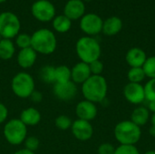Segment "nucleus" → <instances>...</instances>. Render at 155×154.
I'll return each mask as SVG.
<instances>
[{
    "label": "nucleus",
    "instance_id": "nucleus-25",
    "mask_svg": "<svg viewBox=\"0 0 155 154\" xmlns=\"http://www.w3.org/2000/svg\"><path fill=\"white\" fill-rule=\"evenodd\" d=\"M127 78L129 83L133 84H142V82L146 78L143 67H134L130 68L127 74Z\"/></svg>",
    "mask_w": 155,
    "mask_h": 154
},
{
    "label": "nucleus",
    "instance_id": "nucleus-18",
    "mask_svg": "<svg viewBox=\"0 0 155 154\" xmlns=\"http://www.w3.org/2000/svg\"><path fill=\"white\" fill-rule=\"evenodd\" d=\"M123 28V21L118 16H110L103 24L102 32L108 36H113L120 33Z\"/></svg>",
    "mask_w": 155,
    "mask_h": 154
},
{
    "label": "nucleus",
    "instance_id": "nucleus-31",
    "mask_svg": "<svg viewBox=\"0 0 155 154\" xmlns=\"http://www.w3.org/2000/svg\"><path fill=\"white\" fill-rule=\"evenodd\" d=\"M114 154H140V152L135 145H119Z\"/></svg>",
    "mask_w": 155,
    "mask_h": 154
},
{
    "label": "nucleus",
    "instance_id": "nucleus-41",
    "mask_svg": "<svg viewBox=\"0 0 155 154\" xmlns=\"http://www.w3.org/2000/svg\"><path fill=\"white\" fill-rule=\"evenodd\" d=\"M82 1H85V2H90V1H93V0H82Z\"/></svg>",
    "mask_w": 155,
    "mask_h": 154
},
{
    "label": "nucleus",
    "instance_id": "nucleus-14",
    "mask_svg": "<svg viewBox=\"0 0 155 154\" xmlns=\"http://www.w3.org/2000/svg\"><path fill=\"white\" fill-rule=\"evenodd\" d=\"M85 13V5L82 0H69L64 7V15L71 21L81 19Z\"/></svg>",
    "mask_w": 155,
    "mask_h": 154
},
{
    "label": "nucleus",
    "instance_id": "nucleus-3",
    "mask_svg": "<svg viewBox=\"0 0 155 154\" xmlns=\"http://www.w3.org/2000/svg\"><path fill=\"white\" fill-rule=\"evenodd\" d=\"M76 54L81 62L90 64L99 60L102 49L99 42L92 36H83L79 38L75 44Z\"/></svg>",
    "mask_w": 155,
    "mask_h": 154
},
{
    "label": "nucleus",
    "instance_id": "nucleus-30",
    "mask_svg": "<svg viewBox=\"0 0 155 154\" xmlns=\"http://www.w3.org/2000/svg\"><path fill=\"white\" fill-rule=\"evenodd\" d=\"M25 143V148L31 151V152H35L39 146H40V141L37 137L35 136H27L26 139L24 142Z\"/></svg>",
    "mask_w": 155,
    "mask_h": 154
},
{
    "label": "nucleus",
    "instance_id": "nucleus-24",
    "mask_svg": "<svg viewBox=\"0 0 155 154\" xmlns=\"http://www.w3.org/2000/svg\"><path fill=\"white\" fill-rule=\"evenodd\" d=\"M39 78L45 84H54V66L45 65L39 70Z\"/></svg>",
    "mask_w": 155,
    "mask_h": 154
},
{
    "label": "nucleus",
    "instance_id": "nucleus-8",
    "mask_svg": "<svg viewBox=\"0 0 155 154\" xmlns=\"http://www.w3.org/2000/svg\"><path fill=\"white\" fill-rule=\"evenodd\" d=\"M33 16L43 23L50 22L55 17V7L49 0H37L31 6Z\"/></svg>",
    "mask_w": 155,
    "mask_h": 154
},
{
    "label": "nucleus",
    "instance_id": "nucleus-36",
    "mask_svg": "<svg viewBox=\"0 0 155 154\" xmlns=\"http://www.w3.org/2000/svg\"><path fill=\"white\" fill-rule=\"evenodd\" d=\"M150 121H151V123H152V126L150 128V133H151L152 136L155 137V113H153V115L151 116Z\"/></svg>",
    "mask_w": 155,
    "mask_h": 154
},
{
    "label": "nucleus",
    "instance_id": "nucleus-38",
    "mask_svg": "<svg viewBox=\"0 0 155 154\" xmlns=\"http://www.w3.org/2000/svg\"><path fill=\"white\" fill-rule=\"evenodd\" d=\"M13 154H35V153L34 152H31V151H29V150H27V149L24 148V149H20V150L16 151L15 152H14Z\"/></svg>",
    "mask_w": 155,
    "mask_h": 154
},
{
    "label": "nucleus",
    "instance_id": "nucleus-11",
    "mask_svg": "<svg viewBox=\"0 0 155 154\" xmlns=\"http://www.w3.org/2000/svg\"><path fill=\"white\" fill-rule=\"evenodd\" d=\"M124 96L130 103L139 105L145 101L144 87L142 84L128 83L124 88Z\"/></svg>",
    "mask_w": 155,
    "mask_h": 154
},
{
    "label": "nucleus",
    "instance_id": "nucleus-15",
    "mask_svg": "<svg viewBox=\"0 0 155 154\" xmlns=\"http://www.w3.org/2000/svg\"><path fill=\"white\" fill-rule=\"evenodd\" d=\"M92 75L89 64L79 62L71 68V81L75 84H83Z\"/></svg>",
    "mask_w": 155,
    "mask_h": 154
},
{
    "label": "nucleus",
    "instance_id": "nucleus-19",
    "mask_svg": "<svg viewBox=\"0 0 155 154\" xmlns=\"http://www.w3.org/2000/svg\"><path fill=\"white\" fill-rule=\"evenodd\" d=\"M19 119L28 127L37 125L41 121V113L35 107H27L22 111Z\"/></svg>",
    "mask_w": 155,
    "mask_h": 154
},
{
    "label": "nucleus",
    "instance_id": "nucleus-12",
    "mask_svg": "<svg viewBox=\"0 0 155 154\" xmlns=\"http://www.w3.org/2000/svg\"><path fill=\"white\" fill-rule=\"evenodd\" d=\"M71 131L74 138L81 142L89 141L94 135V127L91 123L80 119L73 122Z\"/></svg>",
    "mask_w": 155,
    "mask_h": 154
},
{
    "label": "nucleus",
    "instance_id": "nucleus-2",
    "mask_svg": "<svg viewBox=\"0 0 155 154\" xmlns=\"http://www.w3.org/2000/svg\"><path fill=\"white\" fill-rule=\"evenodd\" d=\"M31 47L37 54H51L57 47L56 36L47 28L38 29L31 35Z\"/></svg>",
    "mask_w": 155,
    "mask_h": 154
},
{
    "label": "nucleus",
    "instance_id": "nucleus-39",
    "mask_svg": "<svg viewBox=\"0 0 155 154\" xmlns=\"http://www.w3.org/2000/svg\"><path fill=\"white\" fill-rule=\"evenodd\" d=\"M143 154H155V151L154 150H151V151H147L145 152Z\"/></svg>",
    "mask_w": 155,
    "mask_h": 154
},
{
    "label": "nucleus",
    "instance_id": "nucleus-4",
    "mask_svg": "<svg viewBox=\"0 0 155 154\" xmlns=\"http://www.w3.org/2000/svg\"><path fill=\"white\" fill-rule=\"evenodd\" d=\"M114 137L120 145H135L142 137L141 127L130 121H122L114 127Z\"/></svg>",
    "mask_w": 155,
    "mask_h": 154
},
{
    "label": "nucleus",
    "instance_id": "nucleus-17",
    "mask_svg": "<svg viewBox=\"0 0 155 154\" xmlns=\"http://www.w3.org/2000/svg\"><path fill=\"white\" fill-rule=\"evenodd\" d=\"M146 59L147 55L145 52L139 47H133L129 49L125 55L126 63L130 65L131 68L143 67Z\"/></svg>",
    "mask_w": 155,
    "mask_h": 154
},
{
    "label": "nucleus",
    "instance_id": "nucleus-35",
    "mask_svg": "<svg viewBox=\"0 0 155 154\" xmlns=\"http://www.w3.org/2000/svg\"><path fill=\"white\" fill-rule=\"evenodd\" d=\"M29 98H30V100H31L32 102H34L35 103H41V102L43 101V94H42L41 92L37 91V90H35V91L32 93V94L30 95Z\"/></svg>",
    "mask_w": 155,
    "mask_h": 154
},
{
    "label": "nucleus",
    "instance_id": "nucleus-16",
    "mask_svg": "<svg viewBox=\"0 0 155 154\" xmlns=\"http://www.w3.org/2000/svg\"><path fill=\"white\" fill-rule=\"evenodd\" d=\"M36 59L37 53L32 47L20 49L16 56L17 64L23 69H29L34 66L36 62Z\"/></svg>",
    "mask_w": 155,
    "mask_h": 154
},
{
    "label": "nucleus",
    "instance_id": "nucleus-21",
    "mask_svg": "<svg viewBox=\"0 0 155 154\" xmlns=\"http://www.w3.org/2000/svg\"><path fill=\"white\" fill-rule=\"evenodd\" d=\"M15 53V47L12 40L3 38L0 41V59L7 61L13 58Z\"/></svg>",
    "mask_w": 155,
    "mask_h": 154
},
{
    "label": "nucleus",
    "instance_id": "nucleus-29",
    "mask_svg": "<svg viewBox=\"0 0 155 154\" xmlns=\"http://www.w3.org/2000/svg\"><path fill=\"white\" fill-rule=\"evenodd\" d=\"M145 100L147 102L155 101V79H149V81L143 85Z\"/></svg>",
    "mask_w": 155,
    "mask_h": 154
},
{
    "label": "nucleus",
    "instance_id": "nucleus-22",
    "mask_svg": "<svg viewBox=\"0 0 155 154\" xmlns=\"http://www.w3.org/2000/svg\"><path fill=\"white\" fill-rule=\"evenodd\" d=\"M53 27L57 33L64 34L71 29L72 21L64 15H60L53 19Z\"/></svg>",
    "mask_w": 155,
    "mask_h": 154
},
{
    "label": "nucleus",
    "instance_id": "nucleus-40",
    "mask_svg": "<svg viewBox=\"0 0 155 154\" xmlns=\"http://www.w3.org/2000/svg\"><path fill=\"white\" fill-rule=\"evenodd\" d=\"M5 1H6V0H0V4H1V3H4V2H5Z\"/></svg>",
    "mask_w": 155,
    "mask_h": 154
},
{
    "label": "nucleus",
    "instance_id": "nucleus-37",
    "mask_svg": "<svg viewBox=\"0 0 155 154\" xmlns=\"http://www.w3.org/2000/svg\"><path fill=\"white\" fill-rule=\"evenodd\" d=\"M147 109L149 110L150 113H155V101H151L148 102V105H147Z\"/></svg>",
    "mask_w": 155,
    "mask_h": 154
},
{
    "label": "nucleus",
    "instance_id": "nucleus-9",
    "mask_svg": "<svg viewBox=\"0 0 155 154\" xmlns=\"http://www.w3.org/2000/svg\"><path fill=\"white\" fill-rule=\"evenodd\" d=\"M103 19L96 14H86L80 20L81 30L87 36H94L100 34L103 30Z\"/></svg>",
    "mask_w": 155,
    "mask_h": 154
},
{
    "label": "nucleus",
    "instance_id": "nucleus-6",
    "mask_svg": "<svg viewBox=\"0 0 155 154\" xmlns=\"http://www.w3.org/2000/svg\"><path fill=\"white\" fill-rule=\"evenodd\" d=\"M35 83L31 74L26 72H19L14 75L11 81V89L15 96L27 99L35 90Z\"/></svg>",
    "mask_w": 155,
    "mask_h": 154
},
{
    "label": "nucleus",
    "instance_id": "nucleus-42",
    "mask_svg": "<svg viewBox=\"0 0 155 154\" xmlns=\"http://www.w3.org/2000/svg\"><path fill=\"white\" fill-rule=\"evenodd\" d=\"M2 39H3V38H2V36H1V35H0V41H1V40H2Z\"/></svg>",
    "mask_w": 155,
    "mask_h": 154
},
{
    "label": "nucleus",
    "instance_id": "nucleus-27",
    "mask_svg": "<svg viewBox=\"0 0 155 154\" xmlns=\"http://www.w3.org/2000/svg\"><path fill=\"white\" fill-rule=\"evenodd\" d=\"M54 124H55L56 128H58L59 130L65 131V130H68L72 127L73 122L69 116L62 114V115H59L55 118Z\"/></svg>",
    "mask_w": 155,
    "mask_h": 154
},
{
    "label": "nucleus",
    "instance_id": "nucleus-26",
    "mask_svg": "<svg viewBox=\"0 0 155 154\" xmlns=\"http://www.w3.org/2000/svg\"><path fill=\"white\" fill-rule=\"evenodd\" d=\"M143 69L146 77L149 79H155V55L147 57Z\"/></svg>",
    "mask_w": 155,
    "mask_h": 154
},
{
    "label": "nucleus",
    "instance_id": "nucleus-23",
    "mask_svg": "<svg viewBox=\"0 0 155 154\" xmlns=\"http://www.w3.org/2000/svg\"><path fill=\"white\" fill-rule=\"evenodd\" d=\"M69 81H71V68L64 64L55 66L54 67V84L66 83Z\"/></svg>",
    "mask_w": 155,
    "mask_h": 154
},
{
    "label": "nucleus",
    "instance_id": "nucleus-32",
    "mask_svg": "<svg viewBox=\"0 0 155 154\" xmlns=\"http://www.w3.org/2000/svg\"><path fill=\"white\" fill-rule=\"evenodd\" d=\"M88 64H89L92 75H102L104 69V65L103 62H101L100 60H95Z\"/></svg>",
    "mask_w": 155,
    "mask_h": 154
},
{
    "label": "nucleus",
    "instance_id": "nucleus-33",
    "mask_svg": "<svg viewBox=\"0 0 155 154\" xmlns=\"http://www.w3.org/2000/svg\"><path fill=\"white\" fill-rule=\"evenodd\" d=\"M114 152H115V147L109 143H104L100 144L97 149L98 154H114Z\"/></svg>",
    "mask_w": 155,
    "mask_h": 154
},
{
    "label": "nucleus",
    "instance_id": "nucleus-10",
    "mask_svg": "<svg viewBox=\"0 0 155 154\" xmlns=\"http://www.w3.org/2000/svg\"><path fill=\"white\" fill-rule=\"evenodd\" d=\"M53 93L54 95L60 101L69 102L76 97L78 89L74 82L69 81L66 83L54 84L53 88Z\"/></svg>",
    "mask_w": 155,
    "mask_h": 154
},
{
    "label": "nucleus",
    "instance_id": "nucleus-34",
    "mask_svg": "<svg viewBox=\"0 0 155 154\" xmlns=\"http://www.w3.org/2000/svg\"><path fill=\"white\" fill-rule=\"evenodd\" d=\"M8 117V109L7 107L0 102V124L6 122Z\"/></svg>",
    "mask_w": 155,
    "mask_h": 154
},
{
    "label": "nucleus",
    "instance_id": "nucleus-20",
    "mask_svg": "<svg viewBox=\"0 0 155 154\" xmlns=\"http://www.w3.org/2000/svg\"><path fill=\"white\" fill-rule=\"evenodd\" d=\"M151 119V114L147 107L145 106H138L136 107L132 114H131V121L138 125L139 127H143L148 123Z\"/></svg>",
    "mask_w": 155,
    "mask_h": 154
},
{
    "label": "nucleus",
    "instance_id": "nucleus-28",
    "mask_svg": "<svg viewBox=\"0 0 155 154\" xmlns=\"http://www.w3.org/2000/svg\"><path fill=\"white\" fill-rule=\"evenodd\" d=\"M15 44L20 49L31 47V35L25 33H19L15 37Z\"/></svg>",
    "mask_w": 155,
    "mask_h": 154
},
{
    "label": "nucleus",
    "instance_id": "nucleus-5",
    "mask_svg": "<svg viewBox=\"0 0 155 154\" xmlns=\"http://www.w3.org/2000/svg\"><path fill=\"white\" fill-rule=\"evenodd\" d=\"M5 141L11 145H20L24 143L27 137V126L18 118L5 122L3 129Z\"/></svg>",
    "mask_w": 155,
    "mask_h": 154
},
{
    "label": "nucleus",
    "instance_id": "nucleus-13",
    "mask_svg": "<svg viewBox=\"0 0 155 154\" xmlns=\"http://www.w3.org/2000/svg\"><path fill=\"white\" fill-rule=\"evenodd\" d=\"M97 113H98V110L96 104L90 101L83 100L76 104L75 114L80 120L91 122L95 119Z\"/></svg>",
    "mask_w": 155,
    "mask_h": 154
},
{
    "label": "nucleus",
    "instance_id": "nucleus-7",
    "mask_svg": "<svg viewBox=\"0 0 155 154\" xmlns=\"http://www.w3.org/2000/svg\"><path fill=\"white\" fill-rule=\"evenodd\" d=\"M21 29V22L16 15L5 11L0 14V35L2 38L10 39L16 37Z\"/></svg>",
    "mask_w": 155,
    "mask_h": 154
},
{
    "label": "nucleus",
    "instance_id": "nucleus-1",
    "mask_svg": "<svg viewBox=\"0 0 155 154\" xmlns=\"http://www.w3.org/2000/svg\"><path fill=\"white\" fill-rule=\"evenodd\" d=\"M81 90L84 100L96 104L105 100L108 92V84L103 75H91L82 84Z\"/></svg>",
    "mask_w": 155,
    "mask_h": 154
}]
</instances>
